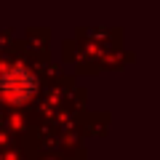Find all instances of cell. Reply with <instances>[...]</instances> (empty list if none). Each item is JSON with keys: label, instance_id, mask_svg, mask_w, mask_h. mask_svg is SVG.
<instances>
[{"label": "cell", "instance_id": "cell-1", "mask_svg": "<svg viewBox=\"0 0 160 160\" xmlns=\"http://www.w3.org/2000/svg\"><path fill=\"white\" fill-rule=\"evenodd\" d=\"M38 91V80L27 67H8L0 72V96L6 102L24 104Z\"/></svg>", "mask_w": 160, "mask_h": 160}]
</instances>
